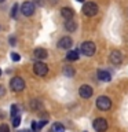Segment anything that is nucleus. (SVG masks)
I'll return each instance as SVG.
<instances>
[{
    "instance_id": "nucleus-1",
    "label": "nucleus",
    "mask_w": 128,
    "mask_h": 132,
    "mask_svg": "<svg viewBox=\"0 0 128 132\" xmlns=\"http://www.w3.org/2000/svg\"><path fill=\"white\" fill-rule=\"evenodd\" d=\"M83 14L87 15V16H94L98 14V4L94 3V2H87L84 3V6H83Z\"/></svg>"
},
{
    "instance_id": "nucleus-2",
    "label": "nucleus",
    "mask_w": 128,
    "mask_h": 132,
    "mask_svg": "<svg viewBox=\"0 0 128 132\" xmlns=\"http://www.w3.org/2000/svg\"><path fill=\"white\" fill-rule=\"evenodd\" d=\"M80 50H81L83 55H85V56H92L94 54H95V50H97V47H95V44L92 43V41H84V43H81Z\"/></svg>"
},
{
    "instance_id": "nucleus-3",
    "label": "nucleus",
    "mask_w": 128,
    "mask_h": 132,
    "mask_svg": "<svg viewBox=\"0 0 128 132\" xmlns=\"http://www.w3.org/2000/svg\"><path fill=\"white\" fill-rule=\"evenodd\" d=\"M10 87L14 92H21L25 88V81L21 77H12L10 81Z\"/></svg>"
},
{
    "instance_id": "nucleus-4",
    "label": "nucleus",
    "mask_w": 128,
    "mask_h": 132,
    "mask_svg": "<svg viewBox=\"0 0 128 132\" xmlns=\"http://www.w3.org/2000/svg\"><path fill=\"white\" fill-rule=\"evenodd\" d=\"M33 72H35V74H37V76L43 77L48 73V66L45 63H43L41 61H37L36 63L33 65Z\"/></svg>"
},
{
    "instance_id": "nucleus-5",
    "label": "nucleus",
    "mask_w": 128,
    "mask_h": 132,
    "mask_svg": "<svg viewBox=\"0 0 128 132\" xmlns=\"http://www.w3.org/2000/svg\"><path fill=\"white\" fill-rule=\"evenodd\" d=\"M97 107L102 111H106L111 107V101L107 96H99L97 99Z\"/></svg>"
},
{
    "instance_id": "nucleus-6",
    "label": "nucleus",
    "mask_w": 128,
    "mask_h": 132,
    "mask_svg": "<svg viewBox=\"0 0 128 132\" xmlns=\"http://www.w3.org/2000/svg\"><path fill=\"white\" fill-rule=\"evenodd\" d=\"M92 127L95 128L97 132H105L107 129V127H109V124H107L105 118H95L92 122Z\"/></svg>"
},
{
    "instance_id": "nucleus-7",
    "label": "nucleus",
    "mask_w": 128,
    "mask_h": 132,
    "mask_svg": "<svg viewBox=\"0 0 128 132\" xmlns=\"http://www.w3.org/2000/svg\"><path fill=\"white\" fill-rule=\"evenodd\" d=\"M21 11H22V14L23 15H26V16H30L35 14V3H32V2H25L22 4V7H21Z\"/></svg>"
},
{
    "instance_id": "nucleus-8",
    "label": "nucleus",
    "mask_w": 128,
    "mask_h": 132,
    "mask_svg": "<svg viewBox=\"0 0 128 132\" xmlns=\"http://www.w3.org/2000/svg\"><path fill=\"white\" fill-rule=\"evenodd\" d=\"M78 95H80L83 99H88V98L92 96V88H91L90 85H87V84L81 85L80 89H78Z\"/></svg>"
},
{
    "instance_id": "nucleus-9",
    "label": "nucleus",
    "mask_w": 128,
    "mask_h": 132,
    "mask_svg": "<svg viewBox=\"0 0 128 132\" xmlns=\"http://www.w3.org/2000/svg\"><path fill=\"white\" fill-rule=\"evenodd\" d=\"M110 62L113 65H120L123 62V54L117 51V50H114V51L110 52Z\"/></svg>"
},
{
    "instance_id": "nucleus-10",
    "label": "nucleus",
    "mask_w": 128,
    "mask_h": 132,
    "mask_svg": "<svg viewBox=\"0 0 128 132\" xmlns=\"http://www.w3.org/2000/svg\"><path fill=\"white\" fill-rule=\"evenodd\" d=\"M72 44H73V41H72V39H70L69 36L62 37V39L58 41V47H59V48H63V50H69L70 47H72Z\"/></svg>"
},
{
    "instance_id": "nucleus-11",
    "label": "nucleus",
    "mask_w": 128,
    "mask_h": 132,
    "mask_svg": "<svg viewBox=\"0 0 128 132\" xmlns=\"http://www.w3.org/2000/svg\"><path fill=\"white\" fill-rule=\"evenodd\" d=\"M33 56H35L37 61H43L48 56V52H47V50H44V48H36L35 52H33Z\"/></svg>"
},
{
    "instance_id": "nucleus-12",
    "label": "nucleus",
    "mask_w": 128,
    "mask_h": 132,
    "mask_svg": "<svg viewBox=\"0 0 128 132\" xmlns=\"http://www.w3.org/2000/svg\"><path fill=\"white\" fill-rule=\"evenodd\" d=\"M61 15L63 16L65 19H72L74 16V11H73V8H70V7H63L61 10Z\"/></svg>"
},
{
    "instance_id": "nucleus-13",
    "label": "nucleus",
    "mask_w": 128,
    "mask_h": 132,
    "mask_svg": "<svg viewBox=\"0 0 128 132\" xmlns=\"http://www.w3.org/2000/svg\"><path fill=\"white\" fill-rule=\"evenodd\" d=\"M98 78L101 81H110L111 76H110L109 72H106V70H98Z\"/></svg>"
},
{
    "instance_id": "nucleus-14",
    "label": "nucleus",
    "mask_w": 128,
    "mask_h": 132,
    "mask_svg": "<svg viewBox=\"0 0 128 132\" xmlns=\"http://www.w3.org/2000/svg\"><path fill=\"white\" fill-rule=\"evenodd\" d=\"M65 28H66V30H68V32H74L77 29V23L74 22L73 19H66Z\"/></svg>"
},
{
    "instance_id": "nucleus-15",
    "label": "nucleus",
    "mask_w": 128,
    "mask_h": 132,
    "mask_svg": "<svg viewBox=\"0 0 128 132\" xmlns=\"http://www.w3.org/2000/svg\"><path fill=\"white\" fill-rule=\"evenodd\" d=\"M62 73H63L65 77H73L76 72H74L73 66H65V68L62 69Z\"/></svg>"
},
{
    "instance_id": "nucleus-16",
    "label": "nucleus",
    "mask_w": 128,
    "mask_h": 132,
    "mask_svg": "<svg viewBox=\"0 0 128 132\" xmlns=\"http://www.w3.org/2000/svg\"><path fill=\"white\" fill-rule=\"evenodd\" d=\"M66 59L68 61H77L78 59V51L73 50V51H69L66 54Z\"/></svg>"
},
{
    "instance_id": "nucleus-17",
    "label": "nucleus",
    "mask_w": 128,
    "mask_h": 132,
    "mask_svg": "<svg viewBox=\"0 0 128 132\" xmlns=\"http://www.w3.org/2000/svg\"><path fill=\"white\" fill-rule=\"evenodd\" d=\"M51 131H54V132H63L65 131V127L62 125L61 122H54L52 125H51Z\"/></svg>"
},
{
    "instance_id": "nucleus-18",
    "label": "nucleus",
    "mask_w": 128,
    "mask_h": 132,
    "mask_svg": "<svg viewBox=\"0 0 128 132\" xmlns=\"http://www.w3.org/2000/svg\"><path fill=\"white\" fill-rule=\"evenodd\" d=\"M40 106H41V103L39 99H33V101L30 102V107L33 110H37V109H40Z\"/></svg>"
},
{
    "instance_id": "nucleus-19",
    "label": "nucleus",
    "mask_w": 128,
    "mask_h": 132,
    "mask_svg": "<svg viewBox=\"0 0 128 132\" xmlns=\"http://www.w3.org/2000/svg\"><path fill=\"white\" fill-rule=\"evenodd\" d=\"M17 111H18V107H17V105H12V106H11V117H12V118L17 117Z\"/></svg>"
},
{
    "instance_id": "nucleus-20",
    "label": "nucleus",
    "mask_w": 128,
    "mask_h": 132,
    "mask_svg": "<svg viewBox=\"0 0 128 132\" xmlns=\"http://www.w3.org/2000/svg\"><path fill=\"white\" fill-rule=\"evenodd\" d=\"M11 59L14 61V62H18V61L21 59L19 54H17V52H11Z\"/></svg>"
},
{
    "instance_id": "nucleus-21",
    "label": "nucleus",
    "mask_w": 128,
    "mask_h": 132,
    "mask_svg": "<svg viewBox=\"0 0 128 132\" xmlns=\"http://www.w3.org/2000/svg\"><path fill=\"white\" fill-rule=\"evenodd\" d=\"M17 12H18V4H14L12 6V12H11L12 18H17Z\"/></svg>"
},
{
    "instance_id": "nucleus-22",
    "label": "nucleus",
    "mask_w": 128,
    "mask_h": 132,
    "mask_svg": "<svg viewBox=\"0 0 128 132\" xmlns=\"http://www.w3.org/2000/svg\"><path fill=\"white\" fill-rule=\"evenodd\" d=\"M19 124H21V117H19V116L12 118V125H14V127H18Z\"/></svg>"
},
{
    "instance_id": "nucleus-23",
    "label": "nucleus",
    "mask_w": 128,
    "mask_h": 132,
    "mask_svg": "<svg viewBox=\"0 0 128 132\" xmlns=\"http://www.w3.org/2000/svg\"><path fill=\"white\" fill-rule=\"evenodd\" d=\"M0 132H10V129L6 124H3V125H0Z\"/></svg>"
},
{
    "instance_id": "nucleus-24",
    "label": "nucleus",
    "mask_w": 128,
    "mask_h": 132,
    "mask_svg": "<svg viewBox=\"0 0 128 132\" xmlns=\"http://www.w3.org/2000/svg\"><path fill=\"white\" fill-rule=\"evenodd\" d=\"M4 94H6V88H4V85L0 84V96H4Z\"/></svg>"
},
{
    "instance_id": "nucleus-25",
    "label": "nucleus",
    "mask_w": 128,
    "mask_h": 132,
    "mask_svg": "<svg viewBox=\"0 0 128 132\" xmlns=\"http://www.w3.org/2000/svg\"><path fill=\"white\" fill-rule=\"evenodd\" d=\"M45 124H47V121H45V120H41V122L37 124V125H39V129H40V128H43V127L45 125Z\"/></svg>"
},
{
    "instance_id": "nucleus-26",
    "label": "nucleus",
    "mask_w": 128,
    "mask_h": 132,
    "mask_svg": "<svg viewBox=\"0 0 128 132\" xmlns=\"http://www.w3.org/2000/svg\"><path fill=\"white\" fill-rule=\"evenodd\" d=\"M10 43H11V45H15V39L14 37H10Z\"/></svg>"
},
{
    "instance_id": "nucleus-27",
    "label": "nucleus",
    "mask_w": 128,
    "mask_h": 132,
    "mask_svg": "<svg viewBox=\"0 0 128 132\" xmlns=\"http://www.w3.org/2000/svg\"><path fill=\"white\" fill-rule=\"evenodd\" d=\"M36 3L39 4V6H43V4H44V3H43V0H36Z\"/></svg>"
},
{
    "instance_id": "nucleus-28",
    "label": "nucleus",
    "mask_w": 128,
    "mask_h": 132,
    "mask_svg": "<svg viewBox=\"0 0 128 132\" xmlns=\"http://www.w3.org/2000/svg\"><path fill=\"white\" fill-rule=\"evenodd\" d=\"M77 2H80V3H84V2H85V0H77Z\"/></svg>"
},
{
    "instance_id": "nucleus-29",
    "label": "nucleus",
    "mask_w": 128,
    "mask_h": 132,
    "mask_svg": "<svg viewBox=\"0 0 128 132\" xmlns=\"http://www.w3.org/2000/svg\"><path fill=\"white\" fill-rule=\"evenodd\" d=\"M3 2H6V0H0V3H3Z\"/></svg>"
},
{
    "instance_id": "nucleus-30",
    "label": "nucleus",
    "mask_w": 128,
    "mask_h": 132,
    "mask_svg": "<svg viewBox=\"0 0 128 132\" xmlns=\"http://www.w3.org/2000/svg\"><path fill=\"white\" fill-rule=\"evenodd\" d=\"M0 76H2V69H0Z\"/></svg>"
},
{
    "instance_id": "nucleus-31",
    "label": "nucleus",
    "mask_w": 128,
    "mask_h": 132,
    "mask_svg": "<svg viewBox=\"0 0 128 132\" xmlns=\"http://www.w3.org/2000/svg\"><path fill=\"white\" fill-rule=\"evenodd\" d=\"M48 132H54V131H51V129H50V131H48Z\"/></svg>"
}]
</instances>
